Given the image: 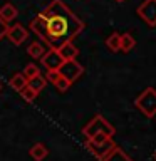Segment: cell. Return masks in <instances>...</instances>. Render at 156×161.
Segmentation results:
<instances>
[{
  "label": "cell",
  "instance_id": "cell-16",
  "mask_svg": "<svg viewBox=\"0 0 156 161\" xmlns=\"http://www.w3.org/2000/svg\"><path fill=\"white\" fill-rule=\"evenodd\" d=\"M106 47H108L111 52H119V47H121V34L118 32H113L106 39Z\"/></svg>",
  "mask_w": 156,
  "mask_h": 161
},
{
  "label": "cell",
  "instance_id": "cell-11",
  "mask_svg": "<svg viewBox=\"0 0 156 161\" xmlns=\"http://www.w3.org/2000/svg\"><path fill=\"white\" fill-rule=\"evenodd\" d=\"M29 154L34 161H44L49 156V149H47V146L42 144V143H35L32 148H30Z\"/></svg>",
  "mask_w": 156,
  "mask_h": 161
},
{
  "label": "cell",
  "instance_id": "cell-8",
  "mask_svg": "<svg viewBox=\"0 0 156 161\" xmlns=\"http://www.w3.org/2000/svg\"><path fill=\"white\" fill-rule=\"evenodd\" d=\"M10 42L14 45H22L29 37V29H25L22 24H14V25H8L7 29V34H5Z\"/></svg>",
  "mask_w": 156,
  "mask_h": 161
},
{
  "label": "cell",
  "instance_id": "cell-13",
  "mask_svg": "<svg viewBox=\"0 0 156 161\" xmlns=\"http://www.w3.org/2000/svg\"><path fill=\"white\" fill-rule=\"evenodd\" d=\"M10 87H12L14 91H17V92H20V91H22L25 86L29 84V79L25 77L24 75V72H19V74H15V75H12V77H10Z\"/></svg>",
  "mask_w": 156,
  "mask_h": 161
},
{
  "label": "cell",
  "instance_id": "cell-23",
  "mask_svg": "<svg viewBox=\"0 0 156 161\" xmlns=\"http://www.w3.org/2000/svg\"><path fill=\"white\" fill-rule=\"evenodd\" d=\"M0 91H2V82H0Z\"/></svg>",
  "mask_w": 156,
  "mask_h": 161
},
{
  "label": "cell",
  "instance_id": "cell-12",
  "mask_svg": "<svg viewBox=\"0 0 156 161\" xmlns=\"http://www.w3.org/2000/svg\"><path fill=\"white\" fill-rule=\"evenodd\" d=\"M19 15V10H17V7L15 5H12L10 2H7V3H3L2 7H0V17H2L5 22H12V20H15V17Z\"/></svg>",
  "mask_w": 156,
  "mask_h": 161
},
{
  "label": "cell",
  "instance_id": "cell-2",
  "mask_svg": "<svg viewBox=\"0 0 156 161\" xmlns=\"http://www.w3.org/2000/svg\"><path fill=\"white\" fill-rule=\"evenodd\" d=\"M86 149L89 151L91 154L94 156L96 159H104L111 151L116 148V143L113 141L111 136H106V134H98V136H92V138L86 139Z\"/></svg>",
  "mask_w": 156,
  "mask_h": 161
},
{
  "label": "cell",
  "instance_id": "cell-1",
  "mask_svg": "<svg viewBox=\"0 0 156 161\" xmlns=\"http://www.w3.org/2000/svg\"><path fill=\"white\" fill-rule=\"evenodd\" d=\"M84 27V22L62 0H52L29 25L47 47H59L62 42L74 40Z\"/></svg>",
  "mask_w": 156,
  "mask_h": 161
},
{
  "label": "cell",
  "instance_id": "cell-14",
  "mask_svg": "<svg viewBox=\"0 0 156 161\" xmlns=\"http://www.w3.org/2000/svg\"><path fill=\"white\" fill-rule=\"evenodd\" d=\"M136 47V39L131 35L129 32H124V34H121V47L119 50L121 52H131Z\"/></svg>",
  "mask_w": 156,
  "mask_h": 161
},
{
  "label": "cell",
  "instance_id": "cell-4",
  "mask_svg": "<svg viewBox=\"0 0 156 161\" xmlns=\"http://www.w3.org/2000/svg\"><path fill=\"white\" fill-rule=\"evenodd\" d=\"M134 106L144 118H154L156 116V89L146 87L138 97L134 99Z\"/></svg>",
  "mask_w": 156,
  "mask_h": 161
},
{
  "label": "cell",
  "instance_id": "cell-24",
  "mask_svg": "<svg viewBox=\"0 0 156 161\" xmlns=\"http://www.w3.org/2000/svg\"><path fill=\"white\" fill-rule=\"evenodd\" d=\"M154 159H156V153H154Z\"/></svg>",
  "mask_w": 156,
  "mask_h": 161
},
{
  "label": "cell",
  "instance_id": "cell-18",
  "mask_svg": "<svg viewBox=\"0 0 156 161\" xmlns=\"http://www.w3.org/2000/svg\"><path fill=\"white\" fill-rule=\"evenodd\" d=\"M29 86L32 87L34 91H37V92H40L45 86H47V79L42 77V74H39V75H35L34 79H30L29 80Z\"/></svg>",
  "mask_w": 156,
  "mask_h": 161
},
{
  "label": "cell",
  "instance_id": "cell-5",
  "mask_svg": "<svg viewBox=\"0 0 156 161\" xmlns=\"http://www.w3.org/2000/svg\"><path fill=\"white\" fill-rule=\"evenodd\" d=\"M138 17L149 27H156V0H144L136 10Z\"/></svg>",
  "mask_w": 156,
  "mask_h": 161
},
{
  "label": "cell",
  "instance_id": "cell-6",
  "mask_svg": "<svg viewBox=\"0 0 156 161\" xmlns=\"http://www.w3.org/2000/svg\"><path fill=\"white\" fill-rule=\"evenodd\" d=\"M59 72H60V75H64L69 82H75V80L84 74V67L75 59H70V60H64L62 65L59 67Z\"/></svg>",
  "mask_w": 156,
  "mask_h": 161
},
{
  "label": "cell",
  "instance_id": "cell-19",
  "mask_svg": "<svg viewBox=\"0 0 156 161\" xmlns=\"http://www.w3.org/2000/svg\"><path fill=\"white\" fill-rule=\"evenodd\" d=\"M20 96H22V99H24V101H27V103H34V101L37 99L39 92H37V91H34V89L27 84L22 91H20Z\"/></svg>",
  "mask_w": 156,
  "mask_h": 161
},
{
  "label": "cell",
  "instance_id": "cell-20",
  "mask_svg": "<svg viewBox=\"0 0 156 161\" xmlns=\"http://www.w3.org/2000/svg\"><path fill=\"white\" fill-rule=\"evenodd\" d=\"M39 74H40V69H39L35 64H27V65L24 67V75H25L29 80L34 79L35 75H39Z\"/></svg>",
  "mask_w": 156,
  "mask_h": 161
},
{
  "label": "cell",
  "instance_id": "cell-21",
  "mask_svg": "<svg viewBox=\"0 0 156 161\" xmlns=\"http://www.w3.org/2000/svg\"><path fill=\"white\" fill-rule=\"evenodd\" d=\"M7 29H8V24L5 22L2 17H0V40L5 37V34H7Z\"/></svg>",
  "mask_w": 156,
  "mask_h": 161
},
{
  "label": "cell",
  "instance_id": "cell-15",
  "mask_svg": "<svg viewBox=\"0 0 156 161\" xmlns=\"http://www.w3.org/2000/svg\"><path fill=\"white\" fill-rule=\"evenodd\" d=\"M101 161H133V158H129V156L124 153V149H121L119 146H116V148Z\"/></svg>",
  "mask_w": 156,
  "mask_h": 161
},
{
  "label": "cell",
  "instance_id": "cell-7",
  "mask_svg": "<svg viewBox=\"0 0 156 161\" xmlns=\"http://www.w3.org/2000/svg\"><path fill=\"white\" fill-rule=\"evenodd\" d=\"M40 62H42V67L47 72H50V70H59V67L64 62V59L59 54L57 47H49V50H45L44 55L40 57Z\"/></svg>",
  "mask_w": 156,
  "mask_h": 161
},
{
  "label": "cell",
  "instance_id": "cell-22",
  "mask_svg": "<svg viewBox=\"0 0 156 161\" xmlns=\"http://www.w3.org/2000/svg\"><path fill=\"white\" fill-rule=\"evenodd\" d=\"M116 2H118V3H123V2H124V0H116Z\"/></svg>",
  "mask_w": 156,
  "mask_h": 161
},
{
  "label": "cell",
  "instance_id": "cell-9",
  "mask_svg": "<svg viewBox=\"0 0 156 161\" xmlns=\"http://www.w3.org/2000/svg\"><path fill=\"white\" fill-rule=\"evenodd\" d=\"M45 79H47V82H52L54 87L57 91H60V92H65V91L72 86V82H69L64 75H60L59 70H50V72H47Z\"/></svg>",
  "mask_w": 156,
  "mask_h": 161
},
{
  "label": "cell",
  "instance_id": "cell-17",
  "mask_svg": "<svg viewBox=\"0 0 156 161\" xmlns=\"http://www.w3.org/2000/svg\"><path fill=\"white\" fill-rule=\"evenodd\" d=\"M44 52H45V49H44V45L40 44V42H32V44L27 47V54H29L32 59H39V60H40V57L44 55Z\"/></svg>",
  "mask_w": 156,
  "mask_h": 161
},
{
  "label": "cell",
  "instance_id": "cell-10",
  "mask_svg": "<svg viewBox=\"0 0 156 161\" xmlns=\"http://www.w3.org/2000/svg\"><path fill=\"white\" fill-rule=\"evenodd\" d=\"M59 54L62 55L64 60H70V59H75L79 55V49L75 47V45L72 44V40H67V42H62L57 47Z\"/></svg>",
  "mask_w": 156,
  "mask_h": 161
},
{
  "label": "cell",
  "instance_id": "cell-3",
  "mask_svg": "<svg viewBox=\"0 0 156 161\" xmlns=\"http://www.w3.org/2000/svg\"><path fill=\"white\" fill-rule=\"evenodd\" d=\"M98 134H106V136H111V138L116 134L114 126L101 114H96L94 118L82 128V136L86 139L92 138V136H98Z\"/></svg>",
  "mask_w": 156,
  "mask_h": 161
}]
</instances>
